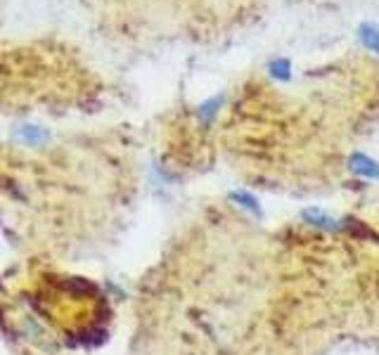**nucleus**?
I'll return each instance as SVG.
<instances>
[{"instance_id": "1", "label": "nucleus", "mask_w": 379, "mask_h": 355, "mask_svg": "<svg viewBox=\"0 0 379 355\" xmlns=\"http://www.w3.org/2000/svg\"><path fill=\"white\" fill-rule=\"evenodd\" d=\"M349 166L354 173L358 175H365V178H379V163L375 159H370L368 154H363V152H356V154H351V159H349Z\"/></svg>"}, {"instance_id": "2", "label": "nucleus", "mask_w": 379, "mask_h": 355, "mask_svg": "<svg viewBox=\"0 0 379 355\" xmlns=\"http://www.w3.org/2000/svg\"><path fill=\"white\" fill-rule=\"evenodd\" d=\"M358 40H361L368 50L379 54V26L377 24L363 22L361 26H358Z\"/></svg>"}, {"instance_id": "3", "label": "nucleus", "mask_w": 379, "mask_h": 355, "mask_svg": "<svg viewBox=\"0 0 379 355\" xmlns=\"http://www.w3.org/2000/svg\"><path fill=\"white\" fill-rule=\"evenodd\" d=\"M289 69H292V66H289L287 59H275V62L270 64V71H273L275 78H284V81H287L289 78Z\"/></svg>"}]
</instances>
